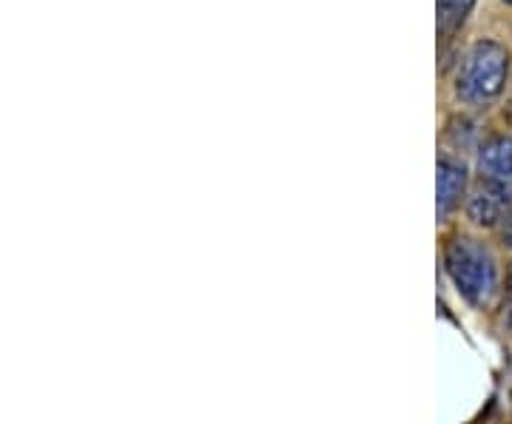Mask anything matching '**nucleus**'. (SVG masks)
Masks as SVG:
<instances>
[{
  "mask_svg": "<svg viewBox=\"0 0 512 424\" xmlns=\"http://www.w3.org/2000/svg\"><path fill=\"white\" fill-rule=\"evenodd\" d=\"M444 265L447 274L456 282L458 294L473 305H484L495 294L498 285V271L495 259L487 245L470 237H456L444 248Z\"/></svg>",
  "mask_w": 512,
  "mask_h": 424,
  "instance_id": "obj_1",
  "label": "nucleus"
},
{
  "mask_svg": "<svg viewBox=\"0 0 512 424\" xmlns=\"http://www.w3.org/2000/svg\"><path fill=\"white\" fill-rule=\"evenodd\" d=\"M510 69V55L504 46L493 40H478L464 55L461 72L456 80V94L464 103H493L498 94L504 92Z\"/></svg>",
  "mask_w": 512,
  "mask_h": 424,
  "instance_id": "obj_2",
  "label": "nucleus"
},
{
  "mask_svg": "<svg viewBox=\"0 0 512 424\" xmlns=\"http://www.w3.org/2000/svg\"><path fill=\"white\" fill-rule=\"evenodd\" d=\"M512 214V183H495V180H481L476 191L467 200V217L493 228Z\"/></svg>",
  "mask_w": 512,
  "mask_h": 424,
  "instance_id": "obj_3",
  "label": "nucleus"
},
{
  "mask_svg": "<svg viewBox=\"0 0 512 424\" xmlns=\"http://www.w3.org/2000/svg\"><path fill=\"white\" fill-rule=\"evenodd\" d=\"M464 188H467V171L456 160H439V177H436V208H439V217L444 220L464 197Z\"/></svg>",
  "mask_w": 512,
  "mask_h": 424,
  "instance_id": "obj_4",
  "label": "nucleus"
},
{
  "mask_svg": "<svg viewBox=\"0 0 512 424\" xmlns=\"http://www.w3.org/2000/svg\"><path fill=\"white\" fill-rule=\"evenodd\" d=\"M478 168L484 180L512 183V137H493L478 151Z\"/></svg>",
  "mask_w": 512,
  "mask_h": 424,
  "instance_id": "obj_5",
  "label": "nucleus"
},
{
  "mask_svg": "<svg viewBox=\"0 0 512 424\" xmlns=\"http://www.w3.org/2000/svg\"><path fill=\"white\" fill-rule=\"evenodd\" d=\"M476 0H439V32L441 37H453L473 12Z\"/></svg>",
  "mask_w": 512,
  "mask_h": 424,
  "instance_id": "obj_6",
  "label": "nucleus"
},
{
  "mask_svg": "<svg viewBox=\"0 0 512 424\" xmlns=\"http://www.w3.org/2000/svg\"><path fill=\"white\" fill-rule=\"evenodd\" d=\"M501 240L507 248H512V214L504 220V228H501Z\"/></svg>",
  "mask_w": 512,
  "mask_h": 424,
  "instance_id": "obj_7",
  "label": "nucleus"
},
{
  "mask_svg": "<svg viewBox=\"0 0 512 424\" xmlns=\"http://www.w3.org/2000/svg\"><path fill=\"white\" fill-rule=\"evenodd\" d=\"M510 319H512V299H510Z\"/></svg>",
  "mask_w": 512,
  "mask_h": 424,
  "instance_id": "obj_8",
  "label": "nucleus"
},
{
  "mask_svg": "<svg viewBox=\"0 0 512 424\" xmlns=\"http://www.w3.org/2000/svg\"><path fill=\"white\" fill-rule=\"evenodd\" d=\"M510 120H512V109H510Z\"/></svg>",
  "mask_w": 512,
  "mask_h": 424,
  "instance_id": "obj_9",
  "label": "nucleus"
},
{
  "mask_svg": "<svg viewBox=\"0 0 512 424\" xmlns=\"http://www.w3.org/2000/svg\"><path fill=\"white\" fill-rule=\"evenodd\" d=\"M507 3H512V0H507Z\"/></svg>",
  "mask_w": 512,
  "mask_h": 424,
  "instance_id": "obj_10",
  "label": "nucleus"
}]
</instances>
